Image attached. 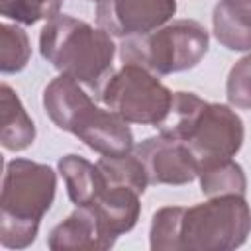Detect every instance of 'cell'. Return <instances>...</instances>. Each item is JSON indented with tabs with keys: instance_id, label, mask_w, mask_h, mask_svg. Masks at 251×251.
Wrapping results in <instances>:
<instances>
[{
	"instance_id": "1",
	"label": "cell",
	"mask_w": 251,
	"mask_h": 251,
	"mask_svg": "<svg viewBox=\"0 0 251 251\" xmlns=\"http://www.w3.org/2000/svg\"><path fill=\"white\" fill-rule=\"evenodd\" d=\"M41 57L61 75L73 76L96 94L112 75L116 45L102 27L59 14L43 25L39 33Z\"/></svg>"
},
{
	"instance_id": "2",
	"label": "cell",
	"mask_w": 251,
	"mask_h": 251,
	"mask_svg": "<svg viewBox=\"0 0 251 251\" xmlns=\"http://www.w3.org/2000/svg\"><path fill=\"white\" fill-rule=\"evenodd\" d=\"M57 190V173L29 159L8 161L0 194V243L8 249L29 247L39 222L51 208Z\"/></svg>"
},
{
	"instance_id": "3",
	"label": "cell",
	"mask_w": 251,
	"mask_h": 251,
	"mask_svg": "<svg viewBox=\"0 0 251 251\" xmlns=\"http://www.w3.org/2000/svg\"><path fill=\"white\" fill-rule=\"evenodd\" d=\"M210 47V35L196 20H175L122 43V63H137L157 76L196 67Z\"/></svg>"
},
{
	"instance_id": "4",
	"label": "cell",
	"mask_w": 251,
	"mask_h": 251,
	"mask_svg": "<svg viewBox=\"0 0 251 251\" xmlns=\"http://www.w3.org/2000/svg\"><path fill=\"white\" fill-rule=\"evenodd\" d=\"M249 233L251 210L243 194L212 196L182 208L178 251H227L243 245Z\"/></svg>"
},
{
	"instance_id": "5",
	"label": "cell",
	"mask_w": 251,
	"mask_h": 251,
	"mask_svg": "<svg viewBox=\"0 0 251 251\" xmlns=\"http://www.w3.org/2000/svg\"><path fill=\"white\" fill-rule=\"evenodd\" d=\"M96 96L127 124L155 127L167 116L173 100V92L157 75L137 63H124L112 71Z\"/></svg>"
},
{
	"instance_id": "6",
	"label": "cell",
	"mask_w": 251,
	"mask_h": 251,
	"mask_svg": "<svg viewBox=\"0 0 251 251\" xmlns=\"http://www.w3.org/2000/svg\"><path fill=\"white\" fill-rule=\"evenodd\" d=\"M243 122L229 106L206 102L184 145L192 151L200 165L237 155L243 145Z\"/></svg>"
},
{
	"instance_id": "7",
	"label": "cell",
	"mask_w": 251,
	"mask_h": 251,
	"mask_svg": "<svg viewBox=\"0 0 251 251\" xmlns=\"http://www.w3.org/2000/svg\"><path fill=\"white\" fill-rule=\"evenodd\" d=\"M176 12V0H100L98 27L112 37H141L165 25Z\"/></svg>"
},
{
	"instance_id": "8",
	"label": "cell",
	"mask_w": 251,
	"mask_h": 251,
	"mask_svg": "<svg viewBox=\"0 0 251 251\" xmlns=\"http://www.w3.org/2000/svg\"><path fill=\"white\" fill-rule=\"evenodd\" d=\"M41 102L49 120L59 129L69 131L78 139L96 124L102 114V108L90 100L80 82L67 75L53 78L45 86Z\"/></svg>"
},
{
	"instance_id": "9",
	"label": "cell",
	"mask_w": 251,
	"mask_h": 251,
	"mask_svg": "<svg viewBox=\"0 0 251 251\" xmlns=\"http://www.w3.org/2000/svg\"><path fill=\"white\" fill-rule=\"evenodd\" d=\"M147 171L149 184H173L180 186L192 182L198 175V161L192 151L176 139L165 135L147 137L133 147Z\"/></svg>"
},
{
	"instance_id": "10",
	"label": "cell",
	"mask_w": 251,
	"mask_h": 251,
	"mask_svg": "<svg viewBox=\"0 0 251 251\" xmlns=\"http://www.w3.org/2000/svg\"><path fill=\"white\" fill-rule=\"evenodd\" d=\"M139 196L141 194L127 186H106L98 198L88 204L108 249L114 247L122 233H127L137 224L141 212Z\"/></svg>"
},
{
	"instance_id": "11",
	"label": "cell",
	"mask_w": 251,
	"mask_h": 251,
	"mask_svg": "<svg viewBox=\"0 0 251 251\" xmlns=\"http://www.w3.org/2000/svg\"><path fill=\"white\" fill-rule=\"evenodd\" d=\"M47 247L53 251H104L108 249L98 229L96 218L88 206H76L61 224H57L49 237Z\"/></svg>"
},
{
	"instance_id": "12",
	"label": "cell",
	"mask_w": 251,
	"mask_h": 251,
	"mask_svg": "<svg viewBox=\"0 0 251 251\" xmlns=\"http://www.w3.org/2000/svg\"><path fill=\"white\" fill-rule=\"evenodd\" d=\"M216 39L229 51H251V6L241 0H220L212 12Z\"/></svg>"
},
{
	"instance_id": "13",
	"label": "cell",
	"mask_w": 251,
	"mask_h": 251,
	"mask_svg": "<svg viewBox=\"0 0 251 251\" xmlns=\"http://www.w3.org/2000/svg\"><path fill=\"white\" fill-rule=\"evenodd\" d=\"M35 141V124L10 84L0 86V143L8 151H24Z\"/></svg>"
},
{
	"instance_id": "14",
	"label": "cell",
	"mask_w": 251,
	"mask_h": 251,
	"mask_svg": "<svg viewBox=\"0 0 251 251\" xmlns=\"http://www.w3.org/2000/svg\"><path fill=\"white\" fill-rule=\"evenodd\" d=\"M59 175L67 184V194L75 206L92 204L106 188V180L98 165L80 155H65L59 161Z\"/></svg>"
},
{
	"instance_id": "15",
	"label": "cell",
	"mask_w": 251,
	"mask_h": 251,
	"mask_svg": "<svg viewBox=\"0 0 251 251\" xmlns=\"http://www.w3.org/2000/svg\"><path fill=\"white\" fill-rule=\"evenodd\" d=\"M200 190L208 198L222 194H245L247 178L239 163L233 159H216L198 165Z\"/></svg>"
},
{
	"instance_id": "16",
	"label": "cell",
	"mask_w": 251,
	"mask_h": 251,
	"mask_svg": "<svg viewBox=\"0 0 251 251\" xmlns=\"http://www.w3.org/2000/svg\"><path fill=\"white\" fill-rule=\"evenodd\" d=\"M204 106H206V100H202L194 92H182V90L173 92L169 112L163 118V122L157 126L159 133L169 139H176L184 143L192 127L196 126V120L200 118Z\"/></svg>"
},
{
	"instance_id": "17",
	"label": "cell",
	"mask_w": 251,
	"mask_h": 251,
	"mask_svg": "<svg viewBox=\"0 0 251 251\" xmlns=\"http://www.w3.org/2000/svg\"><path fill=\"white\" fill-rule=\"evenodd\" d=\"M96 165L102 171L106 186H127L137 194H143L149 186L147 171L135 153L122 157H102Z\"/></svg>"
},
{
	"instance_id": "18",
	"label": "cell",
	"mask_w": 251,
	"mask_h": 251,
	"mask_svg": "<svg viewBox=\"0 0 251 251\" xmlns=\"http://www.w3.org/2000/svg\"><path fill=\"white\" fill-rule=\"evenodd\" d=\"M31 57V45L27 33L12 24H0V71L18 73Z\"/></svg>"
},
{
	"instance_id": "19",
	"label": "cell",
	"mask_w": 251,
	"mask_h": 251,
	"mask_svg": "<svg viewBox=\"0 0 251 251\" xmlns=\"http://www.w3.org/2000/svg\"><path fill=\"white\" fill-rule=\"evenodd\" d=\"M182 206H165L153 214L149 227V247L153 251H178Z\"/></svg>"
},
{
	"instance_id": "20",
	"label": "cell",
	"mask_w": 251,
	"mask_h": 251,
	"mask_svg": "<svg viewBox=\"0 0 251 251\" xmlns=\"http://www.w3.org/2000/svg\"><path fill=\"white\" fill-rule=\"evenodd\" d=\"M63 0H0V14L24 25L59 16Z\"/></svg>"
},
{
	"instance_id": "21",
	"label": "cell",
	"mask_w": 251,
	"mask_h": 251,
	"mask_svg": "<svg viewBox=\"0 0 251 251\" xmlns=\"http://www.w3.org/2000/svg\"><path fill=\"white\" fill-rule=\"evenodd\" d=\"M226 96L233 108L251 110V53L241 57L227 75Z\"/></svg>"
},
{
	"instance_id": "22",
	"label": "cell",
	"mask_w": 251,
	"mask_h": 251,
	"mask_svg": "<svg viewBox=\"0 0 251 251\" xmlns=\"http://www.w3.org/2000/svg\"><path fill=\"white\" fill-rule=\"evenodd\" d=\"M241 2H245V4H249V6H251V0H241Z\"/></svg>"
},
{
	"instance_id": "23",
	"label": "cell",
	"mask_w": 251,
	"mask_h": 251,
	"mask_svg": "<svg viewBox=\"0 0 251 251\" xmlns=\"http://www.w3.org/2000/svg\"><path fill=\"white\" fill-rule=\"evenodd\" d=\"M92 2H100V0H92Z\"/></svg>"
}]
</instances>
